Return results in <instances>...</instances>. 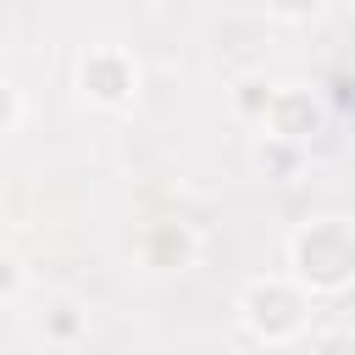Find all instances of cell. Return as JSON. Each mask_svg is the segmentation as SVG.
Returning <instances> with one entry per match:
<instances>
[{
  "label": "cell",
  "mask_w": 355,
  "mask_h": 355,
  "mask_svg": "<svg viewBox=\"0 0 355 355\" xmlns=\"http://www.w3.org/2000/svg\"><path fill=\"white\" fill-rule=\"evenodd\" d=\"M288 283L311 294V305H338L355 288V222L344 211H322L288 227L283 239V266Z\"/></svg>",
  "instance_id": "cell-1"
},
{
  "label": "cell",
  "mask_w": 355,
  "mask_h": 355,
  "mask_svg": "<svg viewBox=\"0 0 355 355\" xmlns=\"http://www.w3.org/2000/svg\"><path fill=\"white\" fill-rule=\"evenodd\" d=\"M233 316L239 327L266 344V349H288V344H305V333L316 327V305L300 283H288L283 272H261L250 277L239 294H233Z\"/></svg>",
  "instance_id": "cell-2"
},
{
  "label": "cell",
  "mask_w": 355,
  "mask_h": 355,
  "mask_svg": "<svg viewBox=\"0 0 355 355\" xmlns=\"http://www.w3.org/2000/svg\"><path fill=\"white\" fill-rule=\"evenodd\" d=\"M72 89L83 105L94 111H133L139 94H144V61L133 44H116V39H100V44H83L78 61H72Z\"/></svg>",
  "instance_id": "cell-3"
},
{
  "label": "cell",
  "mask_w": 355,
  "mask_h": 355,
  "mask_svg": "<svg viewBox=\"0 0 355 355\" xmlns=\"http://www.w3.org/2000/svg\"><path fill=\"white\" fill-rule=\"evenodd\" d=\"M316 128H322V100H316L305 83H277V89H272V105H266V116H261L255 133L311 150V133H316Z\"/></svg>",
  "instance_id": "cell-4"
},
{
  "label": "cell",
  "mask_w": 355,
  "mask_h": 355,
  "mask_svg": "<svg viewBox=\"0 0 355 355\" xmlns=\"http://www.w3.org/2000/svg\"><path fill=\"white\" fill-rule=\"evenodd\" d=\"M194 255H200V239H194V227L178 222V216L150 222V227L139 233V261H144L150 272H183V266H194Z\"/></svg>",
  "instance_id": "cell-5"
},
{
  "label": "cell",
  "mask_w": 355,
  "mask_h": 355,
  "mask_svg": "<svg viewBox=\"0 0 355 355\" xmlns=\"http://www.w3.org/2000/svg\"><path fill=\"white\" fill-rule=\"evenodd\" d=\"M33 333L50 344V349H78L89 338V305L72 300V294H55L39 316H33Z\"/></svg>",
  "instance_id": "cell-6"
},
{
  "label": "cell",
  "mask_w": 355,
  "mask_h": 355,
  "mask_svg": "<svg viewBox=\"0 0 355 355\" xmlns=\"http://www.w3.org/2000/svg\"><path fill=\"white\" fill-rule=\"evenodd\" d=\"M244 161H250V172H255V178H266V183H288V178H300V172H305L311 150L283 144V139H266V133H250Z\"/></svg>",
  "instance_id": "cell-7"
},
{
  "label": "cell",
  "mask_w": 355,
  "mask_h": 355,
  "mask_svg": "<svg viewBox=\"0 0 355 355\" xmlns=\"http://www.w3.org/2000/svg\"><path fill=\"white\" fill-rule=\"evenodd\" d=\"M272 89H277V78H266V72H239V78L227 83V116L255 133L261 116H266V105H272Z\"/></svg>",
  "instance_id": "cell-8"
},
{
  "label": "cell",
  "mask_w": 355,
  "mask_h": 355,
  "mask_svg": "<svg viewBox=\"0 0 355 355\" xmlns=\"http://www.w3.org/2000/svg\"><path fill=\"white\" fill-rule=\"evenodd\" d=\"M305 349L311 355H355V338H349V322H316L311 333H305Z\"/></svg>",
  "instance_id": "cell-9"
},
{
  "label": "cell",
  "mask_w": 355,
  "mask_h": 355,
  "mask_svg": "<svg viewBox=\"0 0 355 355\" xmlns=\"http://www.w3.org/2000/svg\"><path fill=\"white\" fill-rule=\"evenodd\" d=\"M22 294H28V261L11 244H0V305H17Z\"/></svg>",
  "instance_id": "cell-10"
},
{
  "label": "cell",
  "mask_w": 355,
  "mask_h": 355,
  "mask_svg": "<svg viewBox=\"0 0 355 355\" xmlns=\"http://www.w3.org/2000/svg\"><path fill=\"white\" fill-rule=\"evenodd\" d=\"M22 111H28V105H22V89H17V83L0 72V139L22 128Z\"/></svg>",
  "instance_id": "cell-11"
}]
</instances>
